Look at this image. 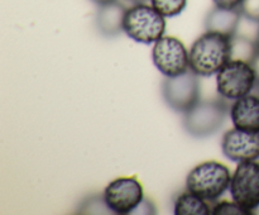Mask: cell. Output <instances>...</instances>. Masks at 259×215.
Here are the masks:
<instances>
[{"label": "cell", "mask_w": 259, "mask_h": 215, "mask_svg": "<svg viewBox=\"0 0 259 215\" xmlns=\"http://www.w3.org/2000/svg\"><path fill=\"white\" fill-rule=\"evenodd\" d=\"M190 68L200 77L217 75L232 60V38L206 30L189 51Z\"/></svg>", "instance_id": "6da1fadb"}, {"label": "cell", "mask_w": 259, "mask_h": 215, "mask_svg": "<svg viewBox=\"0 0 259 215\" xmlns=\"http://www.w3.org/2000/svg\"><path fill=\"white\" fill-rule=\"evenodd\" d=\"M232 174L225 164L206 161L195 166L186 177V189L206 201H217L230 186Z\"/></svg>", "instance_id": "7a4b0ae2"}, {"label": "cell", "mask_w": 259, "mask_h": 215, "mask_svg": "<svg viewBox=\"0 0 259 215\" xmlns=\"http://www.w3.org/2000/svg\"><path fill=\"white\" fill-rule=\"evenodd\" d=\"M124 33L138 43H156L166 33V17L152 5L134 4L126 9Z\"/></svg>", "instance_id": "3957f363"}, {"label": "cell", "mask_w": 259, "mask_h": 215, "mask_svg": "<svg viewBox=\"0 0 259 215\" xmlns=\"http://www.w3.org/2000/svg\"><path fill=\"white\" fill-rule=\"evenodd\" d=\"M228 106L222 99L199 100L184 114V128L194 138H207L225 123Z\"/></svg>", "instance_id": "277c9868"}, {"label": "cell", "mask_w": 259, "mask_h": 215, "mask_svg": "<svg viewBox=\"0 0 259 215\" xmlns=\"http://www.w3.org/2000/svg\"><path fill=\"white\" fill-rule=\"evenodd\" d=\"M257 85V77L249 62L230 60L217 73V90L222 98L237 100L252 93Z\"/></svg>", "instance_id": "5b68a950"}, {"label": "cell", "mask_w": 259, "mask_h": 215, "mask_svg": "<svg viewBox=\"0 0 259 215\" xmlns=\"http://www.w3.org/2000/svg\"><path fill=\"white\" fill-rule=\"evenodd\" d=\"M199 77L190 68L181 75L164 78L162 82V95L172 110L185 114L200 100Z\"/></svg>", "instance_id": "8992f818"}, {"label": "cell", "mask_w": 259, "mask_h": 215, "mask_svg": "<svg viewBox=\"0 0 259 215\" xmlns=\"http://www.w3.org/2000/svg\"><path fill=\"white\" fill-rule=\"evenodd\" d=\"M152 61L164 77H174L190 70L189 51L182 40L172 35H163L153 43Z\"/></svg>", "instance_id": "52a82bcc"}, {"label": "cell", "mask_w": 259, "mask_h": 215, "mask_svg": "<svg viewBox=\"0 0 259 215\" xmlns=\"http://www.w3.org/2000/svg\"><path fill=\"white\" fill-rule=\"evenodd\" d=\"M103 199L111 212L132 214L144 201L143 186L136 177H118L105 187Z\"/></svg>", "instance_id": "ba28073f"}, {"label": "cell", "mask_w": 259, "mask_h": 215, "mask_svg": "<svg viewBox=\"0 0 259 215\" xmlns=\"http://www.w3.org/2000/svg\"><path fill=\"white\" fill-rule=\"evenodd\" d=\"M230 195L250 215L259 207V163L239 162L230 180Z\"/></svg>", "instance_id": "9c48e42d"}, {"label": "cell", "mask_w": 259, "mask_h": 215, "mask_svg": "<svg viewBox=\"0 0 259 215\" xmlns=\"http://www.w3.org/2000/svg\"><path fill=\"white\" fill-rule=\"evenodd\" d=\"M223 154L233 162L257 161L259 158V132H247L233 128L222 139Z\"/></svg>", "instance_id": "30bf717a"}, {"label": "cell", "mask_w": 259, "mask_h": 215, "mask_svg": "<svg viewBox=\"0 0 259 215\" xmlns=\"http://www.w3.org/2000/svg\"><path fill=\"white\" fill-rule=\"evenodd\" d=\"M233 125L247 132H259V95L248 94L230 106Z\"/></svg>", "instance_id": "8fae6325"}, {"label": "cell", "mask_w": 259, "mask_h": 215, "mask_svg": "<svg viewBox=\"0 0 259 215\" xmlns=\"http://www.w3.org/2000/svg\"><path fill=\"white\" fill-rule=\"evenodd\" d=\"M126 8L120 2L99 5L96 13V28L99 33L106 38H113L124 32V18Z\"/></svg>", "instance_id": "7c38bea8"}, {"label": "cell", "mask_w": 259, "mask_h": 215, "mask_svg": "<svg viewBox=\"0 0 259 215\" xmlns=\"http://www.w3.org/2000/svg\"><path fill=\"white\" fill-rule=\"evenodd\" d=\"M242 18L243 15L239 8L228 9V8L214 7L205 18V29L233 38L238 33Z\"/></svg>", "instance_id": "4fadbf2b"}, {"label": "cell", "mask_w": 259, "mask_h": 215, "mask_svg": "<svg viewBox=\"0 0 259 215\" xmlns=\"http://www.w3.org/2000/svg\"><path fill=\"white\" fill-rule=\"evenodd\" d=\"M175 215H211V206L206 200L187 190L176 197L174 204Z\"/></svg>", "instance_id": "5bb4252c"}, {"label": "cell", "mask_w": 259, "mask_h": 215, "mask_svg": "<svg viewBox=\"0 0 259 215\" xmlns=\"http://www.w3.org/2000/svg\"><path fill=\"white\" fill-rule=\"evenodd\" d=\"M258 53L255 38L245 34H237L232 38V60H242L252 62Z\"/></svg>", "instance_id": "9a60e30c"}, {"label": "cell", "mask_w": 259, "mask_h": 215, "mask_svg": "<svg viewBox=\"0 0 259 215\" xmlns=\"http://www.w3.org/2000/svg\"><path fill=\"white\" fill-rule=\"evenodd\" d=\"M152 7L158 10L163 17L174 18L186 9L187 0H151Z\"/></svg>", "instance_id": "2e32d148"}, {"label": "cell", "mask_w": 259, "mask_h": 215, "mask_svg": "<svg viewBox=\"0 0 259 215\" xmlns=\"http://www.w3.org/2000/svg\"><path fill=\"white\" fill-rule=\"evenodd\" d=\"M211 215H250L238 202L220 201L211 207Z\"/></svg>", "instance_id": "e0dca14e"}, {"label": "cell", "mask_w": 259, "mask_h": 215, "mask_svg": "<svg viewBox=\"0 0 259 215\" xmlns=\"http://www.w3.org/2000/svg\"><path fill=\"white\" fill-rule=\"evenodd\" d=\"M239 10L245 19L259 24V0H243Z\"/></svg>", "instance_id": "ac0fdd59"}, {"label": "cell", "mask_w": 259, "mask_h": 215, "mask_svg": "<svg viewBox=\"0 0 259 215\" xmlns=\"http://www.w3.org/2000/svg\"><path fill=\"white\" fill-rule=\"evenodd\" d=\"M215 7L220 8H228V9H238L243 0H212Z\"/></svg>", "instance_id": "d6986e66"}, {"label": "cell", "mask_w": 259, "mask_h": 215, "mask_svg": "<svg viewBox=\"0 0 259 215\" xmlns=\"http://www.w3.org/2000/svg\"><path fill=\"white\" fill-rule=\"evenodd\" d=\"M250 65L253 66V70H254L255 72V77H257V85H255V88H259V52L254 57V60L250 62Z\"/></svg>", "instance_id": "ffe728a7"}, {"label": "cell", "mask_w": 259, "mask_h": 215, "mask_svg": "<svg viewBox=\"0 0 259 215\" xmlns=\"http://www.w3.org/2000/svg\"><path fill=\"white\" fill-rule=\"evenodd\" d=\"M91 2L95 3V4L98 5H104V4H108V3L115 2V0H91Z\"/></svg>", "instance_id": "44dd1931"}, {"label": "cell", "mask_w": 259, "mask_h": 215, "mask_svg": "<svg viewBox=\"0 0 259 215\" xmlns=\"http://www.w3.org/2000/svg\"><path fill=\"white\" fill-rule=\"evenodd\" d=\"M128 2L133 3V4H147V3L151 2V0H128Z\"/></svg>", "instance_id": "7402d4cb"}, {"label": "cell", "mask_w": 259, "mask_h": 215, "mask_svg": "<svg viewBox=\"0 0 259 215\" xmlns=\"http://www.w3.org/2000/svg\"><path fill=\"white\" fill-rule=\"evenodd\" d=\"M255 43H257V48H258V52H259V28H258L257 35H255Z\"/></svg>", "instance_id": "603a6c76"}]
</instances>
